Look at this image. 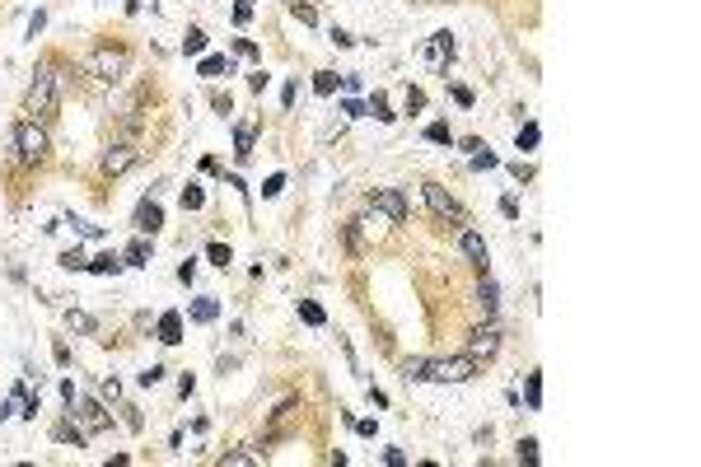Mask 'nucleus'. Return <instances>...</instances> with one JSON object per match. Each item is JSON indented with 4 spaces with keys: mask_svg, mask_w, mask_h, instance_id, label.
<instances>
[{
    "mask_svg": "<svg viewBox=\"0 0 701 467\" xmlns=\"http://www.w3.org/2000/svg\"><path fill=\"white\" fill-rule=\"evenodd\" d=\"M197 75H202V79H220V75H234V56H206V61L197 66Z\"/></svg>",
    "mask_w": 701,
    "mask_h": 467,
    "instance_id": "nucleus-18",
    "label": "nucleus"
},
{
    "mask_svg": "<svg viewBox=\"0 0 701 467\" xmlns=\"http://www.w3.org/2000/svg\"><path fill=\"white\" fill-rule=\"evenodd\" d=\"M421 61L430 66V70H449V61H453V33L449 29L430 33V43L421 47Z\"/></svg>",
    "mask_w": 701,
    "mask_h": 467,
    "instance_id": "nucleus-8",
    "label": "nucleus"
},
{
    "mask_svg": "<svg viewBox=\"0 0 701 467\" xmlns=\"http://www.w3.org/2000/svg\"><path fill=\"white\" fill-rule=\"evenodd\" d=\"M425 140H435V145H453L449 122H430V126H425Z\"/></svg>",
    "mask_w": 701,
    "mask_h": 467,
    "instance_id": "nucleus-31",
    "label": "nucleus"
},
{
    "mask_svg": "<svg viewBox=\"0 0 701 467\" xmlns=\"http://www.w3.org/2000/svg\"><path fill=\"white\" fill-rule=\"evenodd\" d=\"M472 169H496V155H491V150H477V155H472Z\"/></svg>",
    "mask_w": 701,
    "mask_h": 467,
    "instance_id": "nucleus-42",
    "label": "nucleus"
},
{
    "mask_svg": "<svg viewBox=\"0 0 701 467\" xmlns=\"http://www.w3.org/2000/svg\"><path fill=\"white\" fill-rule=\"evenodd\" d=\"M295 19H299V24H313V19H318V15H313L309 5H299V0H295Z\"/></svg>",
    "mask_w": 701,
    "mask_h": 467,
    "instance_id": "nucleus-49",
    "label": "nucleus"
},
{
    "mask_svg": "<svg viewBox=\"0 0 701 467\" xmlns=\"http://www.w3.org/2000/svg\"><path fill=\"white\" fill-rule=\"evenodd\" d=\"M384 463H389V467H402L407 453H402V449H384Z\"/></svg>",
    "mask_w": 701,
    "mask_h": 467,
    "instance_id": "nucleus-44",
    "label": "nucleus"
},
{
    "mask_svg": "<svg viewBox=\"0 0 701 467\" xmlns=\"http://www.w3.org/2000/svg\"><path fill=\"white\" fill-rule=\"evenodd\" d=\"M365 108H370V112H374V117H379V122H393V117H398V112H393V108H389V98H384V93H379V89H374V93H370V103H365Z\"/></svg>",
    "mask_w": 701,
    "mask_h": 467,
    "instance_id": "nucleus-24",
    "label": "nucleus"
},
{
    "mask_svg": "<svg viewBox=\"0 0 701 467\" xmlns=\"http://www.w3.org/2000/svg\"><path fill=\"white\" fill-rule=\"evenodd\" d=\"M313 93H318V98H332V93H337V75H332V70H318V79H313Z\"/></svg>",
    "mask_w": 701,
    "mask_h": 467,
    "instance_id": "nucleus-29",
    "label": "nucleus"
},
{
    "mask_svg": "<svg viewBox=\"0 0 701 467\" xmlns=\"http://www.w3.org/2000/svg\"><path fill=\"white\" fill-rule=\"evenodd\" d=\"M482 374V360L472 355H449V360H425V383H467Z\"/></svg>",
    "mask_w": 701,
    "mask_h": 467,
    "instance_id": "nucleus-2",
    "label": "nucleus"
},
{
    "mask_svg": "<svg viewBox=\"0 0 701 467\" xmlns=\"http://www.w3.org/2000/svg\"><path fill=\"white\" fill-rule=\"evenodd\" d=\"M467 351H472V355H477V360H491V355H496V351H500V327H491V323H486V327H472V337H467Z\"/></svg>",
    "mask_w": 701,
    "mask_h": 467,
    "instance_id": "nucleus-9",
    "label": "nucleus"
},
{
    "mask_svg": "<svg viewBox=\"0 0 701 467\" xmlns=\"http://www.w3.org/2000/svg\"><path fill=\"white\" fill-rule=\"evenodd\" d=\"M248 19H252V0H234V24H239V29H243V24H248Z\"/></svg>",
    "mask_w": 701,
    "mask_h": 467,
    "instance_id": "nucleus-37",
    "label": "nucleus"
},
{
    "mask_svg": "<svg viewBox=\"0 0 701 467\" xmlns=\"http://www.w3.org/2000/svg\"><path fill=\"white\" fill-rule=\"evenodd\" d=\"M449 98L458 108H472V89H467V84H449Z\"/></svg>",
    "mask_w": 701,
    "mask_h": 467,
    "instance_id": "nucleus-35",
    "label": "nucleus"
},
{
    "mask_svg": "<svg viewBox=\"0 0 701 467\" xmlns=\"http://www.w3.org/2000/svg\"><path fill=\"white\" fill-rule=\"evenodd\" d=\"M150 252H155V248H150V238L140 234V238H131V243H126L122 266H150Z\"/></svg>",
    "mask_w": 701,
    "mask_h": 467,
    "instance_id": "nucleus-15",
    "label": "nucleus"
},
{
    "mask_svg": "<svg viewBox=\"0 0 701 467\" xmlns=\"http://www.w3.org/2000/svg\"><path fill=\"white\" fill-rule=\"evenodd\" d=\"M66 327H70V332H84V337H93V332H98V323H93L84 309H66Z\"/></svg>",
    "mask_w": 701,
    "mask_h": 467,
    "instance_id": "nucleus-20",
    "label": "nucleus"
},
{
    "mask_svg": "<svg viewBox=\"0 0 701 467\" xmlns=\"http://www.w3.org/2000/svg\"><path fill=\"white\" fill-rule=\"evenodd\" d=\"M402 378H407V383H425V355L402 360Z\"/></svg>",
    "mask_w": 701,
    "mask_h": 467,
    "instance_id": "nucleus-23",
    "label": "nucleus"
},
{
    "mask_svg": "<svg viewBox=\"0 0 701 467\" xmlns=\"http://www.w3.org/2000/svg\"><path fill=\"white\" fill-rule=\"evenodd\" d=\"M370 210L384 215L389 224H407V197L398 192V187H374L370 192Z\"/></svg>",
    "mask_w": 701,
    "mask_h": 467,
    "instance_id": "nucleus-5",
    "label": "nucleus"
},
{
    "mask_svg": "<svg viewBox=\"0 0 701 467\" xmlns=\"http://www.w3.org/2000/svg\"><path fill=\"white\" fill-rule=\"evenodd\" d=\"M56 262H61L66 271H84V266H89V257H84V252H80V248H66L61 257H56Z\"/></svg>",
    "mask_w": 701,
    "mask_h": 467,
    "instance_id": "nucleus-30",
    "label": "nucleus"
},
{
    "mask_svg": "<svg viewBox=\"0 0 701 467\" xmlns=\"http://www.w3.org/2000/svg\"><path fill=\"white\" fill-rule=\"evenodd\" d=\"M56 108H61V75H56V66H43L24 93V112L33 122H47V117H56Z\"/></svg>",
    "mask_w": 701,
    "mask_h": 467,
    "instance_id": "nucleus-1",
    "label": "nucleus"
},
{
    "mask_svg": "<svg viewBox=\"0 0 701 467\" xmlns=\"http://www.w3.org/2000/svg\"><path fill=\"white\" fill-rule=\"evenodd\" d=\"M220 463H225V467H248V463H257V453H248V449H234V453H225Z\"/></svg>",
    "mask_w": 701,
    "mask_h": 467,
    "instance_id": "nucleus-32",
    "label": "nucleus"
},
{
    "mask_svg": "<svg viewBox=\"0 0 701 467\" xmlns=\"http://www.w3.org/2000/svg\"><path fill=\"white\" fill-rule=\"evenodd\" d=\"M84 271H93V276H117V271H122V257H117V252H98Z\"/></svg>",
    "mask_w": 701,
    "mask_h": 467,
    "instance_id": "nucleus-19",
    "label": "nucleus"
},
{
    "mask_svg": "<svg viewBox=\"0 0 701 467\" xmlns=\"http://www.w3.org/2000/svg\"><path fill=\"white\" fill-rule=\"evenodd\" d=\"M43 24H47V15H43V10H38V15L29 19V38H38V33H43Z\"/></svg>",
    "mask_w": 701,
    "mask_h": 467,
    "instance_id": "nucleus-50",
    "label": "nucleus"
},
{
    "mask_svg": "<svg viewBox=\"0 0 701 467\" xmlns=\"http://www.w3.org/2000/svg\"><path fill=\"white\" fill-rule=\"evenodd\" d=\"M356 430H360L365 439H374V435H379V425H374V420H356Z\"/></svg>",
    "mask_w": 701,
    "mask_h": 467,
    "instance_id": "nucleus-55",
    "label": "nucleus"
},
{
    "mask_svg": "<svg viewBox=\"0 0 701 467\" xmlns=\"http://www.w3.org/2000/svg\"><path fill=\"white\" fill-rule=\"evenodd\" d=\"M183 52H187V56H202V52H206V33H202V29H187Z\"/></svg>",
    "mask_w": 701,
    "mask_h": 467,
    "instance_id": "nucleus-28",
    "label": "nucleus"
},
{
    "mask_svg": "<svg viewBox=\"0 0 701 467\" xmlns=\"http://www.w3.org/2000/svg\"><path fill=\"white\" fill-rule=\"evenodd\" d=\"M510 173L519 178V183H529V178H533V169H529V164H510Z\"/></svg>",
    "mask_w": 701,
    "mask_h": 467,
    "instance_id": "nucleus-56",
    "label": "nucleus"
},
{
    "mask_svg": "<svg viewBox=\"0 0 701 467\" xmlns=\"http://www.w3.org/2000/svg\"><path fill=\"white\" fill-rule=\"evenodd\" d=\"M295 93H299V84H285V89H280V103H285V108H295Z\"/></svg>",
    "mask_w": 701,
    "mask_h": 467,
    "instance_id": "nucleus-52",
    "label": "nucleus"
},
{
    "mask_svg": "<svg viewBox=\"0 0 701 467\" xmlns=\"http://www.w3.org/2000/svg\"><path fill=\"white\" fill-rule=\"evenodd\" d=\"M15 155L24 159V164H43L47 159V131L33 117H24V122L15 126Z\"/></svg>",
    "mask_w": 701,
    "mask_h": 467,
    "instance_id": "nucleus-4",
    "label": "nucleus"
},
{
    "mask_svg": "<svg viewBox=\"0 0 701 467\" xmlns=\"http://www.w3.org/2000/svg\"><path fill=\"white\" fill-rule=\"evenodd\" d=\"M519 463H538V439H519Z\"/></svg>",
    "mask_w": 701,
    "mask_h": 467,
    "instance_id": "nucleus-38",
    "label": "nucleus"
},
{
    "mask_svg": "<svg viewBox=\"0 0 701 467\" xmlns=\"http://www.w3.org/2000/svg\"><path fill=\"white\" fill-rule=\"evenodd\" d=\"M84 75L103 79V84H117V79L126 75V52L112 47V43H98L89 56H84Z\"/></svg>",
    "mask_w": 701,
    "mask_h": 467,
    "instance_id": "nucleus-3",
    "label": "nucleus"
},
{
    "mask_svg": "<svg viewBox=\"0 0 701 467\" xmlns=\"http://www.w3.org/2000/svg\"><path fill=\"white\" fill-rule=\"evenodd\" d=\"M524 402H529V411H538V406H543V374H538V369L524 378Z\"/></svg>",
    "mask_w": 701,
    "mask_h": 467,
    "instance_id": "nucleus-21",
    "label": "nucleus"
},
{
    "mask_svg": "<svg viewBox=\"0 0 701 467\" xmlns=\"http://www.w3.org/2000/svg\"><path fill=\"white\" fill-rule=\"evenodd\" d=\"M187 313H192V323H216V318H220V299L216 295H202V299H192V309H187Z\"/></svg>",
    "mask_w": 701,
    "mask_h": 467,
    "instance_id": "nucleus-17",
    "label": "nucleus"
},
{
    "mask_svg": "<svg viewBox=\"0 0 701 467\" xmlns=\"http://www.w3.org/2000/svg\"><path fill=\"white\" fill-rule=\"evenodd\" d=\"M299 318H304V323H309V327H323V323H327V313L318 309L313 299H299Z\"/></svg>",
    "mask_w": 701,
    "mask_h": 467,
    "instance_id": "nucleus-26",
    "label": "nucleus"
},
{
    "mask_svg": "<svg viewBox=\"0 0 701 467\" xmlns=\"http://www.w3.org/2000/svg\"><path fill=\"white\" fill-rule=\"evenodd\" d=\"M500 215L514 220V215H519V201H514V197H505V201H500Z\"/></svg>",
    "mask_w": 701,
    "mask_h": 467,
    "instance_id": "nucleus-47",
    "label": "nucleus"
},
{
    "mask_svg": "<svg viewBox=\"0 0 701 467\" xmlns=\"http://www.w3.org/2000/svg\"><path fill=\"white\" fill-rule=\"evenodd\" d=\"M159 229H164V210H159L155 197H145V201L136 206V234H150V238H155Z\"/></svg>",
    "mask_w": 701,
    "mask_h": 467,
    "instance_id": "nucleus-10",
    "label": "nucleus"
},
{
    "mask_svg": "<svg viewBox=\"0 0 701 467\" xmlns=\"http://www.w3.org/2000/svg\"><path fill=\"white\" fill-rule=\"evenodd\" d=\"M458 248H463L467 262H477V266L486 271V238H482L477 229H463V234H458Z\"/></svg>",
    "mask_w": 701,
    "mask_h": 467,
    "instance_id": "nucleus-12",
    "label": "nucleus"
},
{
    "mask_svg": "<svg viewBox=\"0 0 701 467\" xmlns=\"http://www.w3.org/2000/svg\"><path fill=\"white\" fill-rule=\"evenodd\" d=\"M206 257H211V262H216V266H220V271H225V266H229V262H234V252H229V248H225V243H211V248H206Z\"/></svg>",
    "mask_w": 701,
    "mask_h": 467,
    "instance_id": "nucleus-33",
    "label": "nucleus"
},
{
    "mask_svg": "<svg viewBox=\"0 0 701 467\" xmlns=\"http://www.w3.org/2000/svg\"><path fill=\"white\" fill-rule=\"evenodd\" d=\"M98 397H103V402H122V383H117V378H103V383H98Z\"/></svg>",
    "mask_w": 701,
    "mask_h": 467,
    "instance_id": "nucleus-34",
    "label": "nucleus"
},
{
    "mask_svg": "<svg viewBox=\"0 0 701 467\" xmlns=\"http://www.w3.org/2000/svg\"><path fill=\"white\" fill-rule=\"evenodd\" d=\"M164 374H169V369H164V365H150V369L140 374V383H145V388H155V383H159V378H164Z\"/></svg>",
    "mask_w": 701,
    "mask_h": 467,
    "instance_id": "nucleus-41",
    "label": "nucleus"
},
{
    "mask_svg": "<svg viewBox=\"0 0 701 467\" xmlns=\"http://www.w3.org/2000/svg\"><path fill=\"white\" fill-rule=\"evenodd\" d=\"M477 304H482L486 313H496V309H500V290H496V280H482V285H477Z\"/></svg>",
    "mask_w": 701,
    "mask_h": 467,
    "instance_id": "nucleus-22",
    "label": "nucleus"
},
{
    "mask_svg": "<svg viewBox=\"0 0 701 467\" xmlns=\"http://www.w3.org/2000/svg\"><path fill=\"white\" fill-rule=\"evenodd\" d=\"M421 192H425V206H430V210H435L439 220H453V224H467V210H463L458 201H453V197H449V192H444L439 183H425Z\"/></svg>",
    "mask_w": 701,
    "mask_h": 467,
    "instance_id": "nucleus-7",
    "label": "nucleus"
},
{
    "mask_svg": "<svg viewBox=\"0 0 701 467\" xmlns=\"http://www.w3.org/2000/svg\"><path fill=\"white\" fill-rule=\"evenodd\" d=\"M178 201H183V210H202V206H206V192H202V187H197V183H187V187H183V197H178Z\"/></svg>",
    "mask_w": 701,
    "mask_h": 467,
    "instance_id": "nucleus-25",
    "label": "nucleus"
},
{
    "mask_svg": "<svg viewBox=\"0 0 701 467\" xmlns=\"http://www.w3.org/2000/svg\"><path fill=\"white\" fill-rule=\"evenodd\" d=\"M327 38H332V43H337V47H351V43H356V38H351V33H346V29H332V33H327Z\"/></svg>",
    "mask_w": 701,
    "mask_h": 467,
    "instance_id": "nucleus-46",
    "label": "nucleus"
},
{
    "mask_svg": "<svg viewBox=\"0 0 701 467\" xmlns=\"http://www.w3.org/2000/svg\"><path fill=\"white\" fill-rule=\"evenodd\" d=\"M192 276H197V262H183V266H178V280H183V285H192Z\"/></svg>",
    "mask_w": 701,
    "mask_h": 467,
    "instance_id": "nucleus-48",
    "label": "nucleus"
},
{
    "mask_svg": "<svg viewBox=\"0 0 701 467\" xmlns=\"http://www.w3.org/2000/svg\"><path fill=\"white\" fill-rule=\"evenodd\" d=\"M248 89H252V93H262V89H266V70H257V75H248Z\"/></svg>",
    "mask_w": 701,
    "mask_h": 467,
    "instance_id": "nucleus-51",
    "label": "nucleus"
},
{
    "mask_svg": "<svg viewBox=\"0 0 701 467\" xmlns=\"http://www.w3.org/2000/svg\"><path fill=\"white\" fill-rule=\"evenodd\" d=\"M407 108H425V93H421V89H407Z\"/></svg>",
    "mask_w": 701,
    "mask_h": 467,
    "instance_id": "nucleus-53",
    "label": "nucleus"
},
{
    "mask_svg": "<svg viewBox=\"0 0 701 467\" xmlns=\"http://www.w3.org/2000/svg\"><path fill=\"white\" fill-rule=\"evenodd\" d=\"M75 406H80V411H70V416H80V430H84V435H103V430L112 425L103 397H80Z\"/></svg>",
    "mask_w": 701,
    "mask_h": 467,
    "instance_id": "nucleus-6",
    "label": "nucleus"
},
{
    "mask_svg": "<svg viewBox=\"0 0 701 467\" xmlns=\"http://www.w3.org/2000/svg\"><path fill=\"white\" fill-rule=\"evenodd\" d=\"M192 388H197V378H192V374H183V378H178V392H183V397H192Z\"/></svg>",
    "mask_w": 701,
    "mask_h": 467,
    "instance_id": "nucleus-54",
    "label": "nucleus"
},
{
    "mask_svg": "<svg viewBox=\"0 0 701 467\" xmlns=\"http://www.w3.org/2000/svg\"><path fill=\"white\" fill-rule=\"evenodd\" d=\"M234 52H239V56H248V61H257V47H252L248 38H239V47H234Z\"/></svg>",
    "mask_w": 701,
    "mask_h": 467,
    "instance_id": "nucleus-45",
    "label": "nucleus"
},
{
    "mask_svg": "<svg viewBox=\"0 0 701 467\" xmlns=\"http://www.w3.org/2000/svg\"><path fill=\"white\" fill-rule=\"evenodd\" d=\"M252 145H257V126H234V159L239 164L252 159Z\"/></svg>",
    "mask_w": 701,
    "mask_h": 467,
    "instance_id": "nucleus-14",
    "label": "nucleus"
},
{
    "mask_svg": "<svg viewBox=\"0 0 701 467\" xmlns=\"http://www.w3.org/2000/svg\"><path fill=\"white\" fill-rule=\"evenodd\" d=\"M538 140H543V131H538V122H529V126H519V136H514V145H519V150H533Z\"/></svg>",
    "mask_w": 701,
    "mask_h": 467,
    "instance_id": "nucleus-27",
    "label": "nucleus"
},
{
    "mask_svg": "<svg viewBox=\"0 0 701 467\" xmlns=\"http://www.w3.org/2000/svg\"><path fill=\"white\" fill-rule=\"evenodd\" d=\"M131 164H136V150H131V145H112L108 155H103V169L108 173H126Z\"/></svg>",
    "mask_w": 701,
    "mask_h": 467,
    "instance_id": "nucleus-16",
    "label": "nucleus"
},
{
    "mask_svg": "<svg viewBox=\"0 0 701 467\" xmlns=\"http://www.w3.org/2000/svg\"><path fill=\"white\" fill-rule=\"evenodd\" d=\"M280 192H285V173H271L262 183V197H280Z\"/></svg>",
    "mask_w": 701,
    "mask_h": 467,
    "instance_id": "nucleus-36",
    "label": "nucleus"
},
{
    "mask_svg": "<svg viewBox=\"0 0 701 467\" xmlns=\"http://www.w3.org/2000/svg\"><path fill=\"white\" fill-rule=\"evenodd\" d=\"M70 224H75L84 238H103V224H89V220H75V215H70Z\"/></svg>",
    "mask_w": 701,
    "mask_h": 467,
    "instance_id": "nucleus-39",
    "label": "nucleus"
},
{
    "mask_svg": "<svg viewBox=\"0 0 701 467\" xmlns=\"http://www.w3.org/2000/svg\"><path fill=\"white\" fill-rule=\"evenodd\" d=\"M342 112L346 117H370V108H365L360 98H342Z\"/></svg>",
    "mask_w": 701,
    "mask_h": 467,
    "instance_id": "nucleus-40",
    "label": "nucleus"
},
{
    "mask_svg": "<svg viewBox=\"0 0 701 467\" xmlns=\"http://www.w3.org/2000/svg\"><path fill=\"white\" fill-rule=\"evenodd\" d=\"M52 439H56V444H75V449H84V444H89V435H84V430H80L70 416L52 425Z\"/></svg>",
    "mask_w": 701,
    "mask_h": 467,
    "instance_id": "nucleus-13",
    "label": "nucleus"
},
{
    "mask_svg": "<svg viewBox=\"0 0 701 467\" xmlns=\"http://www.w3.org/2000/svg\"><path fill=\"white\" fill-rule=\"evenodd\" d=\"M61 402H66V406L80 402V392H75V383H70V378H61Z\"/></svg>",
    "mask_w": 701,
    "mask_h": 467,
    "instance_id": "nucleus-43",
    "label": "nucleus"
},
{
    "mask_svg": "<svg viewBox=\"0 0 701 467\" xmlns=\"http://www.w3.org/2000/svg\"><path fill=\"white\" fill-rule=\"evenodd\" d=\"M155 337H159L164 346H178V342H183V313H178V309L159 313V323H155Z\"/></svg>",
    "mask_w": 701,
    "mask_h": 467,
    "instance_id": "nucleus-11",
    "label": "nucleus"
}]
</instances>
